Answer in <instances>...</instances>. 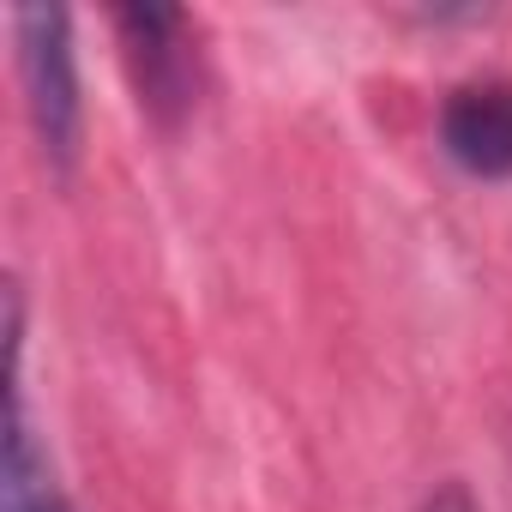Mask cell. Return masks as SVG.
<instances>
[{"instance_id": "3957f363", "label": "cell", "mask_w": 512, "mask_h": 512, "mask_svg": "<svg viewBox=\"0 0 512 512\" xmlns=\"http://www.w3.org/2000/svg\"><path fill=\"white\" fill-rule=\"evenodd\" d=\"M440 151L476 181H506L512 175V85L506 79L452 85L440 103Z\"/></svg>"}, {"instance_id": "277c9868", "label": "cell", "mask_w": 512, "mask_h": 512, "mask_svg": "<svg viewBox=\"0 0 512 512\" xmlns=\"http://www.w3.org/2000/svg\"><path fill=\"white\" fill-rule=\"evenodd\" d=\"M0 512H73L49 452L25 422V386H7V434H0Z\"/></svg>"}, {"instance_id": "7a4b0ae2", "label": "cell", "mask_w": 512, "mask_h": 512, "mask_svg": "<svg viewBox=\"0 0 512 512\" xmlns=\"http://www.w3.org/2000/svg\"><path fill=\"white\" fill-rule=\"evenodd\" d=\"M121 55L133 73V91L151 121L175 127L193 109L199 91V49H193V19L181 7H121L115 13Z\"/></svg>"}, {"instance_id": "6da1fadb", "label": "cell", "mask_w": 512, "mask_h": 512, "mask_svg": "<svg viewBox=\"0 0 512 512\" xmlns=\"http://www.w3.org/2000/svg\"><path fill=\"white\" fill-rule=\"evenodd\" d=\"M7 31H13V67H19V91H25L31 133L43 145V163L67 175L79 163V139H85L73 13L49 7V0H25V7L7 13Z\"/></svg>"}, {"instance_id": "5b68a950", "label": "cell", "mask_w": 512, "mask_h": 512, "mask_svg": "<svg viewBox=\"0 0 512 512\" xmlns=\"http://www.w3.org/2000/svg\"><path fill=\"white\" fill-rule=\"evenodd\" d=\"M416 512H482V506H476V494H470L464 482H440Z\"/></svg>"}]
</instances>
